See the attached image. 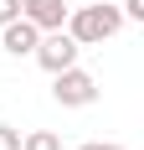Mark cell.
Returning <instances> with one entry per match:
<instances>
[{
  "label": "cell",
  "instance_id": "cell-7",
  "mask_svg": "<svg viewBox=\"0 0 144 150\" xmlns=\"http://www.w3.org/2000/svg\"><path fill=\"white\" fill-rule=\"evenodd\" d=\"M0 150H21V129L15 124H0Z\"/></svg>",
  "mask_w": 144,
  "mask_h": 150
},
{
  "label": "cell",
  "instance_id": "cell-1",
  "mask_svg": "<svg viewBox=\"0 0 144 150\" xmlns=\"http://www.w3.org/2000/svg\"><path fill=\"white\" fill-rule=\"evenodd\" d=\"M62 26L72 31L77 47H103V42H113L118 31H124V11L108 5V0H98V5H72Z\"/></svg>",
  "mask_w": 144,
  "mask_h": 150
},
{
  "label": "cell",
  "instance_id": "cell-9",
  "mask_svg": "<svg viewBox=\"0 0 144 150\" xmlns=\"http://www.w3.org/2000/svg\"><path fill=\"white\" fill-rule=\"evenodd\" d=\"M15 16H21V0H0V26H5V21H15Z\"/></svg>",
  "mask_w": 144,
  "mask_h": 150
},
{
  "label": "cell",
  "instance_id": "cell-2",
  "mask_svg": "<svg viewBox=\"0 0 144 150\" xmlns=\"http://www.w3.org/2000/svg\"><path fill=\"white\" fill-rule=\"evenodd\" d=\"M52 98H57L62 109H87V104H98V78L72 62V67L52 73Z\"/></svg>",
  "mask_w": 144,
  "mask_h": 150
},
{
  "label": "cell",
  "instance_id": "cell-8",
  "mask_svg": "<svg viewBox=\"0 0 144 150\" xmlns=\"http://www.w3.org/2000/svg\"><path fill=\"white\" fill-rule=\"evenodd\" d=\"M118 11H124V21H144V0H118Z\"/></svg>",
  "mask_w": 144,
  "mask_h": 150
},
{
  "label": "cell",
  "instance_id": "cell-3",
  "mask_svg": "<svg viewBox=\"0 0 144 150\" xmlns=\"http://www.w3.org/2000/svg\"><path fill=\"white\" fill-rule=\"evenodd\" d=\"M77 52H82V47L72 42V31L57 26V31H41V36H36V52H31V57L41 62V73H62V67L77 62Z\"/></svg>",
  "mask_w": 144,
  "mask_h": 150
},
{
  "label": "cell",
  "instance_id": "cell-4",
  "mask_svg": "<svg viewBox=\"0 0 144 150\" xmlns=\"http://www.w3.org/2000/svg\"><path fill=\"white\" fill-rule=\"evenodd\" d=\"M36 36H41V31L31 26L26 16H15V21L0 26V47H5L10 57H31V52H36Z\"/></svg>",
  "mask_w": 144,
  "mask_h": 150
},
{
  "label": "cell",
  "instance_id": "cell-6",
  "mask_svg": "<svg viewBox=\"0 0 144 150\" xmlns=\"http://www.w3.org/2000/svg\"><path fill=\"white\" fill-rule=\"evenodd\" d=\"M21 150H62V135H52V129H31V135H21Z\"/></svg>",
  "mask_w": 144,
  "mask_h": 150
},
{
  "label": "cell",
  "instance_id": "cell-10",
  "mask_svg": "<svg viewBox=\"0 0 144 150\" xmlns=\"http://www.w3.org/2000/svg\"><path fill=\"white\" fill-rule=\"evenodd\" d=\"M77 150H124V145H113V140H87V145H77Z\"/></svg>",
  "mask_w": 144,
  "mask_h": 150
},
{
  "label": "cell",
  "instance_id": "cell-5",
  "mask_svg": "<svg viewBox=\"0 0 144 150\" xmlns=\"http://www.w3.org/2000/svg\"><path fill=\"white\" fill-rule=\"evenodd\" d=\"M67 11H72L67 0H21V16H26L36 31H57L62 21H67Z\"/></svg>",
  "mask_w": 144,
  "mask_h": 150
}]
</instances>
